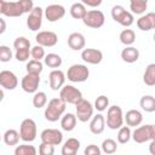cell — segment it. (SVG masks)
Segmentation results:
<instances>
[{"label":"cell","instance_id":"16","mask_svg":"<svg viewBox=\"0 0 155 155\" xmlns=\"http://www.w3.org/2000/svg\"><path fill=\"white\" fill-rule=\"evenodd\" d=\"M18 85V79L15 73L11 70H2L0 71V86L6 90H15Z\"/></svg>","mask_w":155,"mask_h":155},{"label":"cell","instance_id":"44","mask_svg":"<svg viewBox=\"0 0 155 155\" xmlns=\"http://www.w3.org/2000/svg\"><path fill=\"white\" fill-rule=\"evenodd\" d=\"M18 1H19L21 6H22L24 13H29V12L33 10V7H34L33 0H18Z\"/></svg>","mask_w":155,"mask_h":155},{"label":"cell","instance_id":"49","mask_svg":"<svg viewBox=\"0 0 155 155\" xmlns=\"http://www.w3.org/2000/svg\"><path fill=\"white\" fill-rule=\"evenodd\" d=\"M0 142H1V134H0Z\"/></svg>","mask_w":155,"mask_h":155},{"label":"cell","instance_id":"4","mask_svg":"<svg viewBox=\"0 0 155 155\" xmlns=\"http://www.w3.org/2000/svg\"><path fill=\"white\" fill-rule=\"evenodd\" d=\"M107 126L110 130H117L124 125V113L119 105L108 107L107 111Z\"/></svg>","mask_w":155,"mask_h":155},{"label":"cell","instance_id":"7","mask_svg":"<svg viewBox=\"0 0 155 155\" xmlns=\"http://www.w3.org/2000/svg\"><path fill=\"white\" fill-rule=\"evenodd\" d=\"M13 47L16 50L15 57L18 62H25L28 61L29 56H30V41L24 38V36H19L13 41Z\"/></svg>","mask_w":155,"mask_h":155},{"label":"cell","instance_id":"48","mask_svg":"<svg viewBox=\"0 0 155 155\" xmlns=\"http://www.w3.org/2000/svg\"><path fill=\"white\" fill-rule=\"evenodd\" d=\"M2 99H4V91L0 88V102H1Z\"/></svg>","mask_w":155,"mask_h":155},{"label":"cell","instance_id":"9","mask_svg":"<svg viewBox=\"0 0 155 155\" xmlns=\"http://www.w3.org/2000/svg\"><path fill=\"white\" fill-rule=\"evenodd\" d=\"M75 109H76V119L81 122H87L88 120H91V117L93 116V105L91 104V102L81 98L80 101H78L75 104Z\"/></svg>","mask_w":155,"mask_h":155},{"label":"cell","instance_id":"35","mask_svg":"<svg viewBox=\"0 0 155 155\" xmlns=\"http://www.w3.org/2000/svg\"><path fill=\"white\" fill-rule=\"evenodd\" d=\"M25 69H27V73H30V74H38L40 75L42 69H44V64L41 63V61H36V59H30L27 65H25Z\"/></svg>","mask_w":155,"mask_h":155},{"label":"cell","instance_id":"15","mask_svg":"<svg viewBox=\"0 0 155 155\" xmlns=\"http://www.w3.org/2000/svg\"><path fill=\"white\" fill-rule=\"evenodd\" d=\"M44 16L48 22H57L65 16V8L59 4H51L44 10Z\"/></svg>","mask_w":155,"mask_h":155},{"label":"cell","instance_id":"2","mask_svg":"<svg viewBox=\"0 0 155 155\" xmlns=\"http://www.w3.org/2000/svg\"><path fill=\"white\" fill-rule=\"evenodd\" d=\"M111 17L115 22H117L120 25L125 27V28H128L133 24L134 22V17H133V13L125 10L124 6L121 5H115L113 6L111 8Z\"/></svg>","mask_w":155,"mask_h":155},{"label":"cell","instance_id":"10","mask_svg":"<svg viewBox=\"0 0 155 155\" xmlns=\"http://www.w3.org/2000/svg\"><path fill=\"white\" fill-rule=\"evenodd\" d=\"M82 22L88 28L98 29V28L103 27V24L105 22V16L101 10H91V11L86 12L85 17L82 18Z\"/></svg>","mask_w":155,"mask_h":155},{"label":"cell","instance_id":"24","mask_svg":"<svg viewBox=\"0 0 155 155\" xmlns=\"http://www.w3.org/2000/svg\"><path fill=\"white\" fill-rule=\"evenodd\" d=\"M80 149V140L76 138H68L62 147V155H75Z\"/></svg>","mask_w":155,"mask_h":155},{"label":"cell","instance_id":"26","mask_svg":"<svg viewBox=\"0 0 155 155\" xmlns=\"http://www.w3.org/2000/svg\"><path fill=\"white\" fill-rule=\"evenodd\" d=\"M76 121H78V119H76L75 114L67 113L61 117V127H62V130H64L67 132H70V131H73L75 128Z\"/></svg>","mask_w":155,"mask_h":155},{"label":"cell","instance_id":"33","mask_svg":"<svg viewBox=\"0 0 155 155\" xmlns=\"http://www.w3.org/2000/svg\"><path fill=\"white\" fill-rule=\"evenodd\" d=\"M119 39H120L121 44H124L125 46H132L136 41V33L132 29H124L120 33Z\"/></svg>","mask_w":155,"mask_h":155},{"label":"cell","instance_id":"1","mask_svg":"<svg viewBox=\"0 0 155 155\" xmlns=\"http://www.w3.org/2000/svg\"><path fill=\"white\" fill-rule=\"evenodd\" d=\"M65 103L61 99V98H52L48 101V103L46 104L45 111H44V116L47 121L50 122H56L58 121L63 113L65 111Z\"/></svg>","mask_w":155,"mask_h":155},{"label":"cell","instance_id":"34","mask_svg":"<svg viewBox=\"0 0 155 155\" xmlns=\"http://www.w3.org/2000/svg\"><path fill=\"white\" fill-rule=\"evenodd\" d=\"M119 130V132H117V142L120 143V144H126V143H128L130 142V139H131V133H132V131H131V127L130 126H121L120 128H117Z\"/></svg>","mask_w":155,"mask_h":155},{"label":"cell","instance_id":"29","mask_svg":"<svg viewBox=\"0 0 155 155\" xmlns=\"http://www.w3.org/2000/svg\"><path fill=\"white\" fill-rule=\"evenodd\" d=\"M70 16L74 18V19H82L87 12L86 10V6L82 4V2H75L70 6Z\"/></svg>","mask_w":155,"mask_h":155},{"label":"cell","instance_id":"32","mask_svg":"<svg viewBox=\"0 0 155 155\" xmlns=\"http://www.w3.org/2000/svg\"><path fill=\"white\" fill-rule=\"evenodd\" d=\"M143 82L147 86H154L155 85V63H150L143 74Z\"/></svg>","mask_w":155,"mask_h":155},{"label":"cell","instance_id":"45","mask_svg":"<svg viewBox=\"0 0 155 155\" xmlns=\"http://www.w3.org/2000/svg\"><path fill=\"white\" fill-rule=\"evenodd\" d=\"M103 0H81V2L85 6H90V7H98L101 6Z\"/></svg>","mask_w":155,"mask_h":155},{"label":"cell","instance_id":"27","mask_svg":"<svg viewBox=\"0 0 155 155\" xmlns=\"http://www.w3.org/2000/svg\"><path fill=\"white\" fill-rule=\"evenodd\" d=\"M2 139H4V143L8 147H12V145H17L21 137H19V132H17L16 130L13 128H10L7 130L4 134H2Z\"/></svg>","mask_w":155,"mask_h":155},{"label":"cell","instance_id":"37","mask_svg":"<svg viewBox=\"0 0 155 155\" xmlns=\"http://www.w3.org/2000/svg\"><path fill=\"white\" fill-rule=\"evenodd\" d=\"M101 150L104 154H114L117 150V143L116 140L111 139V138H107L102 142V148Z\"/></svg>","mask_w":155,"mask_h":155},{"label":"cell","instance_id":"46","mask_svg":"<svg viewBox=\"0 0 155 155\" xmlns=\"http://www.w3.org/2000/svg\"><path fill=\"white\" fill-rule=\"evenodd\" d=\"M5 30H6V22H5V19H2L0 17V35L2 33H5Z\"/></svg>","mask_w":155,"mask_h":155},{"label":"cell","instance_id":"30","mask_svg":"<svg viewBox=\"0 0 155 155\" xmlns=\"http://www.w3.org/2000/svg\"><path fill=\"white\" fill-rule=\"evenodd\" d=\"M44 64L47 65L48 68H53V69H57L62 65V57L57 53H48V54H45L44 57Z\"/></svg>","mask_w":155,"mask_h":155},{"label":"cell","instance_id":"23","mask_svg":"<svg viewBox=\"0 0 155 155\" xmlns=\"http://www.w3.org/2000/svg\"><path fill=\"white\" fill-rule=\"evenodd\" d=\"M105 128V119L102 114H97L91 117L90 121V131L93 134H101L103 133Z\"/></svg>","mask_w":155,"mask_h":155},{"label":"cell","instance_id":"36","mask_svg":"<svg viewBox=\"0 0 155 155\" xmlns=\"http://www.w3.org/2000/svg\"><path fill=\"white\" fill-rule=\"evenodd\" d=\"M47 104V96L45 92L42 91H36L34 93V97H33V105L36 108V109H40V108H44L45 105Z\"/></svg>","mask_w":155,"mask_h":155},{"label":"cell","instance_id":"25","mask_svg":"<svg viewBox=\"0 0 155 155\" xmlns=\"http://www.w3.org/2000/svg\"><path fill=\"white\" fill-rule=\"evenodd\" d=\"M121 58L126 63H134L139 58V51L133 46H126L121 51Z\"/></svg>","mask_w":155,"mask_h":155},{"label":"cell","instance_id":"42","mask_svg":"<svg viewBox=\"0 0 155 155\" xmlns=\"http://www.w3.org/2000/svg\"><path fill=\"white\" fill-rule=\"evenodd\" d=\"M39 154L40 155H53L54 154V145L41 142V144L39 147Z\"/></svg>","mask_w":155,"mask_h":155},{"label":"cell","instance_id":"22","mask_svg":"<svg viewBox=\"0 0 155 155\" xmlns=\"http://www.w3.org/2000/svg\"><path fill=\"white\" fill-rule=\"evenodd\" d=\"M86 40L81 33H71L68 36V46L74 51H80L85 47Z\"/></svg>","mask_w":155,"mask_h":155},{"label":"cell","instance_id":"47","mask_svg":"<svg viewBox=\"0 0 155 155\" xmlns=\"http://www.w3.org/2000/svg\"><path fill=\"white\" fill-rule=\"evenodd\" d=\"M4 6H5V0H0V15L4 12Z\"/></svg>","mask_w":155,"mask_h":155},{"label":"cell","instance_id":"6","mask_svg":"<svg viewBox=\"0 0 155 155\" xmlns=\"http://www.w3.org/2000/svg\"><path fill=\"white\" fill-rule=\"evenodd\" d=\"M90 70L85 64H73L68 68L65 78L71 82H84L88 79Z\"/></svg>","mask_w":155,"mask_h":155},{"label":"cell","instance_id":"38","mask_svg":"<svg viewBox=\"0 0 155 155\" xmlns=\"http://www.w3.org/2000/svg\"><path fill=\"white\" fill-rule=\"evenodd\" d=\"M15 154L16 155H35L36 154V149H35L34 145L21 144L15 149Z\"/></svg>","mask_w":155,"mask_h":155},{"label":"cell","instance_id":"17","mask_svg":"<svg viewBox=\"0 0 155 155\" xmlns=\"http://www.w3.org/2000/svg\"><path fill=\"white\" fill-rule=\"evenodd\" d=\"M81 58L88 64H99L103 59V53L97 48H84L81 51Z\"/></svg>","mask_w":155,"mask_h":155},{"label":"cell","instance_id":"28","mask_svg":"<svg viewBox=\"0 0 155 155\" xmlns=\"http://www.w3.org/2000/svg\"><path fill=\"white\" fill-rule=\"evenodd\" d=\"M148 7V0H130V10L133 15H143Z\"/></svg>","mask_w":155,"mask_h":155},{"label":"cell","instance_id":"40","mask_svg":"<svg viewBox=\"0 0 155 155\" xmlns=\"http://www.w3.org/2000/svg\"><path fill=\"white\" fill-rule=\"evenodd\" d=\"M45 54H46V53H45V48H44L42 46L38 45V44L30 48V56H31L33 59L41 61V59H44Z\"/></svg>","mask_w":155,"mask_h":155},{"label":"cell","instance_id":"31","mask_svg":"<svg viewBox=\"0 0 155 155\" xmlns=\"http://www.w3.org/2000/svg\"><path fill=\"white\" fill-rule=\"evenodd\" d=\"M139 105L145 113H154L155 111V98L150 94H145L140 98Z\"/></svg>","mask_w":155,"mask_h":155},{"label":"cell","instance_id":"41","mask_svg":"<svg viewBox=\"0 0 155 155\" xmlns=\"http://www.w3.org/2000/svg\"><path fill=\"white\" fill-rule=\"evenodd\" d=\"M12 50L6 46V45H1L0 46V62H4V63H7L12 59Z\"/></svg>","mask_w":155,"mask_h":155},{"label":"cell","instance_id":"21","mask_svg":"<svg viewBox=\"0 0 155 155\" xmlns=\"http://www.w3.org/2000/svg\"><path fill=\"white\" fill-rule=\"evenodd\" d=\"M124 121H126V125L130 127H137L143 121V115L137 109H130L126 111V115H124Z\"/></svg>","mask_w":155,"mask_h":155},{"label":"cell","instance_id":"20","mask_svg":"<svg viewBox=\"0 0 155 155\" xmlns=\"http://www.w3.org/2000/svg\"><path fill=\"white\" fill-rule=\"evenodd\" d=\"M23 8L19 1H5L2 15L6 17H21L23 15Z\"/></svg>","mask_w":155,"mask_h":155},{"label":"cell","instance_id":"3","mask_svg":"<svg viewBox=\"0 0 155 155\" xmlns=\"http://www.w3.org/2000/svg\"><path fill=\"white\" fill-rule=\"evenodd\" d=\"M131 138L138 143H145V142H150L153 139H155V130H154V125H144V126H137L134 128V131L131 133Z\"/></svg>","mask_w":155,"mask_h":155},{"label":"cell","instance_id":"43","mask_svg":"<svg viewBox=\"0 0 155 155\" xmlns=\"http://www.w3.org/2000/svg\"><path fill=\"white\" fill-rule=\"evenodd\" d=\"M101 153H102L101 148H98L96 144H90L84 150L85 155H101Z\"/></svg>","mask_w":155,"mask_h":155},{"label":"cell","instance_id":"11","mask_svg":"<svg viewBox=\"0 0 155 155\" xmlns=\"http://www.w3.org/2000/svg\"><path fill=\"white\" fill-rule=\"evenodd\" d=\"M42 17H44V10L40 6H34L27 18V27L31 31H38L41 28Z\"/></svg>","mask_w":155,"mask_h":155},{"label":"cell","instance_id":"14","mask_svg":"<svg viewBox=\"0 0 155 155\" xmlns=\"http://www.w3.org/2000/svg\"><path fill=\"white\" fill-rule=\"evenodd\" d=\"M40 138H41L42 143L59 145L63 140V133L57 128H45L40 133Z\"/></svg>","mask_w":155,"mask_h":155},{"label":"cell","instance_id":"19","mask_svg":"<svg viewBox=\"0 0 155 155\" xmlns=\"http://www.w3.org/2000/svg\"><path fill=\"white\" fill-rule=\"evenodd\" d=\"M48 80H50V87L53 91H58L62 88L65 81V74L59 70V69H53L48 74Z\"/></svg>","mask_w":155,"mask_h":155},{"label":"cell","instance_id":"39","mask_svg":"<svg viewBox=\"0 0 155 155\" xmlns=\"http://www.w3.org/2000/svg\"><path fill=\"white\" fill-rule=\"evenodd\" d=\"M108 107H109V98L107 96L101 94V96H98L96 98L94 105H93L94 109H97L98 111H104V110L108 109Z\"/></svg>","mask_w":155,"mask_h":155},{"label":"cell","instance_id":"5","mask_svg":"<svg viewBox=\"0 0 155 155\" xmlns=\"http://www.w3.org/2000/svg\"><path fill=\"white\" fill-rule=\"evenodd\" d=\"M38 136V130H36V124L33 119L28 117L24 119L19 126V137L23 142L30 143L34 142Z\"/></svg>","mask_w":155,"mask_h":155},{"label":"cell","instance_id":"18","mask_svg":"<svg viewBox=\"0 0 155 155\" xmlns=\"http://www.w3.org/2000/svg\"><path fill=\"white\" fill-rule=\"evenodd\" d=\"M138 29L143 30V31H149L151 29L155 28V13L154 12H149L145 15H142L137 22H136Z\"/></svg>","mask_w":155,"mask_h":155},{"label":"cell","instance_id":"8","mask_svg":"<svg viewBox=\"0 0 155 155\" xmlns=\"http://www.w3.org/2000/svg\"><path fill=\"white\" fill-rule=\"evenodd\" d=\"M59 98L65 104H75L82 98V93L79 88L74 87L73 85H63L59 90Z\"/></svg>","mask_w":155,"mask_h":155},{"label":"cell","instance_id":"13","mask_svg":"<svg viewBox=\"0 0 155 155\" xmlns=\"http://www.w3.org/2000/svg\"><path fill=\"white\" fill-rule=\"evenodd\" d=\"M35 41L38 45H40L42 47H53L58 42V36L54 31L42 30V31H39L36 34Z\"/></svg>","mask_w":155,"mask_h":155},{"label":"cell","instance_id":"12","mask_svg":"<svg viewBox=\"0 0 155 155\" xmlns=\"http://www.w3.org/2000/svg\"><path fill=\"white\" fill-rule=\"evenodd\" d=\"M39 84H40V75L27 73L22 78L21 87L27 93H35L39 88Z\"/></svg>","mask_w":155,"mask_h":155}]
</instances>
